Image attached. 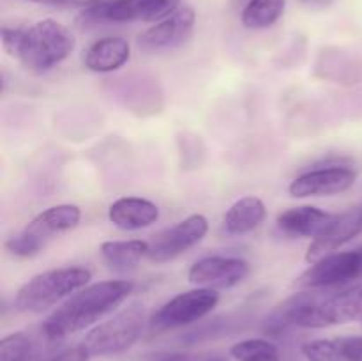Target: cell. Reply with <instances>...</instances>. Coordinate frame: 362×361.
<instances>
[{"label":"cell","mask_w":362,"mask_h":361,"mask_svg":"<svg viewBox=\"0 0 362 361\" xmlns=\"http://www.w3.org/2000/svg\"><path fill=\"white\" fill-rule=\"evenodd\" d=\"M37 356V342L28 333H11L0 340V361H34Z\"/></svg>","instance_id":"7402d4cb"},{"label":"cell","mask_w":362,"mask_h":361,"mask_svg":"<svg viewBox=\"0 0 362 361\" xmlns=\"http://www.w3.org/2000/svg\"><path fill=\"white\" fill-rule=\"evenodd\" d=\"M265 216H267V207L264 200L255 195H247L230 205L223 218V227L230 236H244L258 229L264 223Z\"/></svg>","instance_id":"e0dca14e"},{"label":"cell","mask_w":362,"mask_h":361,"mask_svg":"<svg viewBox=\"0 0 362 361\" xmlns=\"http://www.w3.org/2000/svg\"><path fill=\"white\" fill-rule=\"evenodd\" d=\"M286 0H250L243 9V25L253 30L269 28L285 13Z\"/></svg>","instance_id":"44dd1931"},{"label":"cell","mask_w":362,"mask_h":361,"mask_svg":"<svg viewBox=\"0 0 362 361\" xmlns=\"http://www.w3.org/2000/svg\"><path fill=\"white\" fill-rule=\"evenodd\" d=\"M126 80L127 81L119 80V98L131 112L145 115V113H156L161 110L163 98L154 80H147L144 76L136 80H131V78H126Z\"/></svg>","instance_id":"d6986e66"},{"label":"cell","mask_w":362,"mask_h":361,"mask_svg":"<svg viewBox=\"0 0 362 361\" xmlns=\"http://www.w3.org/2000/svg\"><path fill=\"white\" fill-rule=\"evenodd\" d=\"M315 74L334 84L354 85L362 80V64L339 50L327 48L320 53L315 66Z\"/></svg>","instance_id":"ac0fdd59"},{"label":"cell","mask_w":362,"mask_h":361,"mask_svg":"<svg viewBox=\"0 0 362 361\" xmlns=\"http://www.w3.org/2000/svg\"><path fill=\"white\" fill-rule=\"evenodd\" d=\"M247 2H250V0H235V4H237V6H246Z\"/></svg>","instance_id":"4dcf8cb0"},{"label":"cell","mask_w":362,"mask_h":361,"mask_svg":"<svg viewBox=\"0 0 362 361\" xmlns=\"http://www.w3.org/2000/svg\"><path fill=\"white\" fill-rule=\"evenodd\" d=\"M197 23L193 7L180 6L175 13L158 21L138 38V46L144 52H166L184 45L191 38Z\"/></svg>","instance_id":"8fae6325"},{"label":"cell","mask_w":362,"mask_h":361,"mask_svg":"<svg viewBox=\"0 0 362 361\" xmlns=\"http://www.w3.org/2000/svg\"><path fill=\"white\" fill-rule=\"evenodd\" d=\"M99 251L110 269L124 273L134 269L141 258L148 257V241H105Z\"/></svg>","instance_id":"ffe728a7"},{"label":"cell","mask_w":362,"mask_h":361,"mask_svg":"<svg viewBox=\"0 0 362 361\" xmlns=\"http://www.w3.org/2000/svg\"><path fill=\"white\" fill-rule=\"evenodd\" d=\"M300 353L308 361H349L343 354L338 338L310 340L300 347Z\"/></svg>","instance_id":"cb8c5ba5"},{"label":"cell","mask_w":362,"mask_h":361,"mask_svg":"<svg viewBox=\"0 0 362 361\" xmlns=\"http://www.w3.org/2000/svg\"><path fill=\"white\" fill-rule=\"evenodd\" d=\"M218 303L219 294L214 289L197 287V289L177 294L152 315L151 331L161 333L193 324V322L200 321L205 315L211 314L218 306Z\"/></svg>","instance_id":"52a82bcc"},{"label":"cell","mask_w":362,"mask_h":361,"mask_svg":"<svg viewBox=\"0 0 362 361\" xmlns=\"http://www.w3.org/2000/svg\"><path fill=\"white\" fill-rule=\"evenodd\" d=\"M332 218H334V214L315 207V205H299V207L283 211L276 219V223L285 236L317 239L327 229Z\"/></svg>","instance_id":"5bb4252c"},{"label":"cell","mask_w":362,"mask_h":361,"mask_svg":"<svg viewBox=\"0 0 362 361\" xmlns=\"http://www.w3.org/2000/svg\"><path fill=\"white\" fill-rule=\"evenodd\" d=\"M103 2V0H67V6H95V4Z\"/></svg>","instance_id":"83f0119b"},{"label":"cell","mask_w":362,"mask_h":361,"mask_svg":"<svg viewBox=\"0 0 362 361\" xmlns=\"http://www.w3.org/2000/svg\"><path fill=\"white\" fill-rule=\"evenodd\" d=\"M133 290L134 283L127 280H106L83 287L49 314L42 324V335L48 340H60L83 331L120 306Z\"/></svg>","instance_id":"6da1fadb"},{"label":"cell","mask_w":362,"mask_h":361,"mask_svg":"<svg viewBox=\"0 0 362 361\" xmlns=\"http://www.w3.org/2000/svg\"><path fill=\"white\" fill-rule=\"evenodd\" d=\"M209 232V222L204 214H191L182 222L159 230L148 241V258L152 262H168L197 246Z\"/></svg>","instance_id":"9c48e42d"},{"label":"cell","mask_w":362,"mask_h":361,"mask_svg":"<svg viewBox=\"0 0 362 361\" xmlns=\"http://www.w3.org/2000/svg\"><path fill=\"white\" fill-rule=\"evenodd\" d=\"M357 173L346 165H332L325 168L310 170L290 183L288 191L296 198L329 197L350 190L356 183Z\"/></svg>","instance_id":"7c38bea8"},{"label":"cell","mask_w":362,"mask_h":361,"mask_svg":"<svg viewBox=\"0 0 362 361\" xmlns=\"http://www.w3.org/2000/svg\"><path fill=\"white\" fill-rule=\"evenodd\" d=\"M108 218L120 230H141L159 219V207L141 197L117 198L108 209Z\"/></svg>","instance_id":"9a60e30c"},{"label":"cell","mask_w":362,"mask_h":361,"mask_svg":"<svg viewBox=\"0 0 362 361\" xmlns=\"http://www.w3.org/2000/svg\"><path fill=\"white\" fill-rule=\"evenodd\" d=\"M359 236H362V204L334 214L327 229L317 239L311 241L306 251V260L313 264Z\"/></svg>","instance_id":"4fadbf2b"},{"label":"cell","mask_w":362,"mask_h":361,"mask_svg":"<svg viewBox=\"0 0 362 361\" xmlns=\"http://www.w3.org/2000/svg\"><path fill=\"white\" fill-rule=\"evenodd\" d=\"M35 4H48V6H67V0H28Z\"/></svg>","instance_id":"f1b7e54d"},{"label":"cell","mask_w":362,"mask_h":361,"mask_svg":"<svg viewBox=\"0 0 362 361\" xmlns=\"http://www.w3.org/2000/svg\"><path fill=\"white\" fill-rule=\"evenodd\" d=\"M81 219V211L74 204L52 205L32 218L18 234L6 241V250L16 257H34L41 253L46 244L60 234L76 229Z\"/></svg>","instance_id":"277c9868"},{"label":"cell","mask_w":362,"mask_h":361,"mask_svg":"<svg viewBox=\"0 0 362 361\" xmlns=\"http://www.w3.org/2000/svg\"><path fill=\"white\" fill-rule=\"evenodd\" d=\"M359 278H362V246L349 251H334L313 262L303 275L297 276L293 287L318 290L346 285Z\"/></svg>","instance_id":"ba28073f"},{"label":"cell","mask_w":362,"mask_h":361,"mask_svg":"<svg viewBox=\"0 0 362 361\" xmlns=\"http://www.w3.org/2000/svg\"><path fill=\"white\" fill-rule=\"evenodd\" d=\"M300 2H303L306 7H310V9L320 11V9H325V7L331 6L334 0H300Z\"/></svg>","instance_id":"4316f807"},{"label":"cell","mask_w":362,"mask_h":361,"mask_svg":"<svg viewBox=\"0 0 362 361\" xmlns=\"http://www.w3.org/2000/svg\"><path fill=\"white\" fill-rule=\"evenodd\" d=\"M339 345L349 361H362V336H339Z\"/></svg>","instance_id":"484cf974"},{"label":"cell","mask_w":362,"mask_h":361,"mask_svg":"<svg viewBox=\"0 0 362 361\" xmlns=\"http://www.w3.org/2000/svg\"><path fill=\"white\" fill-rule=\"evenodd\" d=\"M207 361H221V360H214V357H212V360H207Z\"/></svg>","instance_id":"1f68e13d"},{"label":"cell","mask_w":362,"mask_h":361,"mask_svg":"<svg viewBox=\"0 0 362 361\" xmlns=\"http://www.w3.org/2000/svg\"><path fill=\"white\" fill-rule=\"evenodd\" d=\"M179 7V0H103L87 7L80 20L85 25L161 21Z\"/></svg>","instance_id":"8992f818"},{"label":"cell","mask_w":362,"mask_h":361,"mask_svg":"<svg viewBox=\"0 0 362 361\" xmlns=\"http://www.w3.org/2000/svg\"><path fill=\"white\" fill-rule=\"evenodd\" d=\"M251 265L239 257H205L194 262L187 280L204 289H232L250 276Z\"/></svg>","instance_id":"30bf717a"},{"label":"cell","mask_w":362,"mask_h":361,"mask_svg":"<svg viewBox=\"0 0 362 361\" xmlns=\"http://www.w3.org/2000/svg\"><path fill=\"white\" fill-rule=\"evenodd\" d=\"M92 280V273L81 265H69V268L49 269L32 276L28 282L18 289L14 304L21 311H39L48 310L49 306L64 297H71L74 292L88 285Z\"/></svg>","instance_id":"3957f363"},{"label":"cell","mask_w":362,"mask_h":361,"mask_svg":"<svg viewBox=\"0 0 362 361\" xmlns=\"http://www.w3.org/2000/svg\"><path fill=\"white\" fill-rule=\"evenodd\" d=\"M131 46L124 38H103L88 46L83 64L92 73H113L129 60Z\"/></svg>","instance_id":"2e32d148"},{"label":"cell","mask_w":362,"mask_h":361,"mask_svg":"<svg viewBox=\"0 0 362 361\" xmlns=\"http://www.w3.org/2000/svg\"><path fill=\"white\" fill-rule=\"evenodd\" d=\"M230 356L235 361H281L279 349L265 338H247L230 347Z\"/></svg>","instance_id":"603a6c76"},{"label":"cell","mask_w":362,"mask_h":361,"mask_svg":"<svg viewBox=\"0 0 362 361\" xmlns=\"http://www.w3.org/2000/svg\"><path fill=\"white\" fill-rule=\"evenodd\" d=\"M156 361H189V357L182 356V354H172V356H165V357H159Z\"/></svg>","instance_id":"f546056e"},{"label":"cell","mask_w":362,"mask_h":361,"mask_svg":"<svg viewBox=\"0 0 362 361\" xmlns=\"http://www.w3.org/2000/svg\"><path fill=\"white\" fill-rule=\"evenodd\" d=\"M2 46L34 73H45L62 64L76 46L73 32L55 20H42L30 27H4Z\"/></svg>","instance_id":"7a4b0ae2"},{"label":"cell","mask_w":362,"mask_h":361,"mask_svg":"<svg viewBox=\"0 0 362 361\" xmlns=\"http://www.w3.org/2000/svg\"><path fill=\"white\" fill-rule=\"evenodd\" d=\"M145 328V306L131 303L108 321L94 326L80 343L88 356H112L131 349Z\"/></svg>","instance_id":"5b68a950"},{"label":"cell","mask_w":362,"mask_h":361,"mask_svg":"<svg viewBox=\"0 0 362 361\" xmlns=\"http://www.w3.org/2000/svg\"><path fill=\"white\" fill-rule=\"evenodd\" d=\"M88 353L81 345L69 347V349L59 350L55 354H46V356H37L34 361H87Z\"/></svg>","instance_id":"d4e9b609"}]
</instances>
